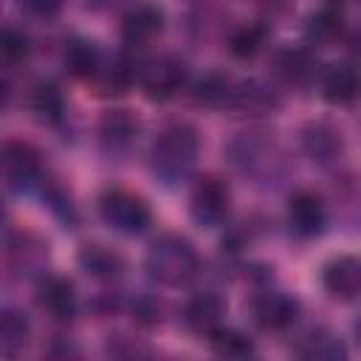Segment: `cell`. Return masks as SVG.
I'll return each mask as SVG.
<instances>
[{
    "instance_id": "1",
    "label": "cell",
    "mask_w": 361,
    "mask_h": 361,
    "mask_svg": "<svg viewBox=\"0 0 361 361\" xmlns=\"http://www.w3.org/2000/svg\"><path fill=\"white\" fill-rule=\"evenodd\" d=\"M200 155V135L186 121L166 124L149 147V169L164 186H178L192 178Z\"/></svg>"
},
{
    "instance_id": "2",
    "label": "cell",
    "mask_w": 361,
    "mask_h": 361,
    "mask_svg": "<svg viewBox=\"0 0 361 361\" xmlns=\"http://www.w3.org/2000/svg\"><path fill=\"white\" fill-rule=\"evenodd\" d=\"M144 268L149 279H155L164 288H180L189 285L200 274V254L192 240L183 234H161L149 243Z\"/></svg>"
},
{
    "instance_id": "3",
    "label": "cell",
    "mask_w": 361,
    "mask_h": 361,
    "mask_svg": "<svg viewBox=\"0 0 361 361\" xmlns=\"http://www.w3.org/2000/svg\"><path fill=\"white\" fill-rule=\"evenodd\" d=\"M99 217L104 220V226H110L118 234L135 237L141 231L149 228L152 223V209L147 203V197H141L138 192L121 189V186H110L99 195Z\"/></svg>"
},
{
    "instance_id": "4",
    "label": "cell",
    "mask_w": 361,
    "mask_h": 361,
    "mask_svg": "<svg viewBox=\"0 0 361 361\" xmlns=\"http://www.w3.org/2000/svg\"><path fill=\"white\" fill-rule=\"evenodd\" d=\"M45 178L42 155L34 144L23 138H8L0 144V180L11 192L37 189Z\"/></svg>"
},
{
    "instance_id": "5",
    "label": "cell",
    "mask_w": 361,
    "mask_h": 361,
    "mask_svg": "<svg viewBox=\"0 0 361 361\" xmlns=\"http://www.w3.org/2000/svg\"><path fill=\"white\" fill-rule=\"evenodd\" d=\"M186 62L175 54H158V56H149L144 62H138L135 68V82L138 87L144 90V96L149 102H169L175 99L183 85H186Z\"/></svg>"
},
{
    "instance_id": "6",
    "label": "cell",
    "mask_w": 361,
    "mask_h": 361,
    "mask_svg": "<svg viewBox=\"0 0 361 361\" xmlns=\"http://www.w3.org/2000/svg\"><path fill=\"white\" fill-rule=\"evenodd\" d=\"M231 192L220 175H203L195 180L189 195V214L200 228H217L228 220Z\"/></svg>"
},
{
    "instance_id": "7",
    "label": "cell",
    "mask_w": 361,
    "mask_h": 361,
    "mask_svg": "<svg viewBox=\"0 0 361 361\" xmlns=\"http://www.w3.org/2000/svg\"><path fill=\"white\" fill-rule=\"evenodd\" d=\"M228 161L251 178H268L276 175L279 166V152L274 147L271 138H265L262 133H240L237 138H231V144L226 147Z\"/></svg>"
},
{
    "instance_id": "8",
    "label": "cell",
    "mask_w": 361,
    "mask_h": 361,
    "mask_svg": "<svg viewBox=\"0 0 361 361\" xmlns=\"http://www.w3.org/2000/svg\"><path fill=\"white\" fill-rule=\"evenodd\" d=\"M299 147L316 166L330 169L344 158V133L333 121L316 118L299 130Z\"/></svg>"
},
{
    "instance_id": "9",
    "label": "cell",
    "mask_w": 361,
    "mask_h": 361,
    "mask_svg": "<svg viewBox=\"0 0 361 361\" xmlns=\"http://www.w3.org/2000/svg\"><path fill=\"white\" fill-rule=\"evenodd\" d=\"M248 313H251V322L259 330L279 333V330H288L299 319V302L285 290H271L268 288V290H259V293L251 296Z\"/></svg>"
},
{
    "instance_id": "10",
    "label": "cell",
    "mask_w": 361,
    "mask_h": 361,
    "mask_svg": "<svg viewBox=\"0 0 361 361\" xmlns=\"http://www.w3.org/2000/svg\"><path fill=\"white\" fill-rule=\"evenodd\" d=\"M288 228L299 240H316L327 228V206L313 189H299L288 200Z\"/></svg>"
},
{
    "instance_id": "11",
    "label": "cell",
    "mask_w": 361,
    "mask_h": 361,
    "mask_svg": "<svg viewBox=\"0 0 361 361\" xmlns=\"http://www.w3.org/2000/svg\"><path fill=\"white\" fill-rule=\"evenodd\" d=\"M48 240H42L34 231H17L6 243V262L17 276L39 279L48 268Z\"/></svg>"
},
{
    "instance_id": "12",
    "label": "cell",
    "mask_w": 361,
    "mask_h": 361,
    "mask_svg": "<svg viewBox=\"0 0 361 361\" xmlns=\"http://www.w3.org/2000/svg\"><path fill=\"white\" fill-rule=\"evenodd\" d=\"M164 8L155 3H133L121 17V42L127 48H144L164 31Z\"/></svg>"
},
{
    "instance_id": "13",
    "label": "cell",
    "mask_w": 361,
    "mask_h": 361,
    "mask_svg": "<svg viewBox=\"0 0 361 361\" xmlns=\"http://www.w3.org/2000/svg\"><path fill=\"white\" fill-rule=\"evenodd\" d=\"M37 302L39 307L56 319V322H71L79 310V296H76V288L68 276L62 274H42L37 279Z\"/></svg>"
},
{
    "instance_id": "14",
    "label": "cell",
    "mask_w": 361,
    "mask_h": 361,
    "mask_svg": "<svg viewBox=\"0 0 361 361\" xmlns=\"http://www.w3.org/2000/svg\"><path fill=\"white\" fill-rule=\"evenodd\" d=\"M271 68L288 85H310L322 73L316 51L305 48V45H285V48H279L271 56Z\"/></svg>"
},
{
    "instance_id": "15",
    "label": "cell",
    "mask_w": 361,
    "mask_h": 361,
    "mask_svg": "<svg viewBox=\"0 0 361 361\" xmlns=\"http://www.w3.org/2000/svg\"><path fill=\"white\" fill-rule=\"evenodd\" d=\"M180 319H183V324L192 333H197V336L206 338L212 330H217L223 324V319H226V302L214 290H197V293H192L183 302Z\"/></svg>"
},
{
    "instance_id": "16",
    "label": "cell",
    "mask_w": 361,
    "mask_h": 361,
    "mask_svg": "<svg viewBox=\"0 0 361 361\" xmlns=\"http://www.w3.org/2000/svg\"><path fill=\"white\" fill-rule=\"evenodd\" d=\"M322 288L338 299V302H353L361 293V262L353 254L333 257L322 268Z\"/></svg>"
},
{
    "instance_id": "17",
    "label": "cell",
    "mask_w": 361,
    "mask_h": 361,
    "mask_svg": "<svg viewBox=\"0 0 361 361\" xmlns=\"http://www.w3.org/2000/svg\"><path fill=\"white\" fill-rule=\"evenodd\" d=\"M135 62L127 54H116V56H104L99 71L87 79L96 96H121L135 85Z\"/></svg>"
},
{
    "instance_id": "18",
    "label": "cell",
    "mask_w": 361,
    "mask_h": 361,
    "mask_svg": "<svg viewBox=\"0 0 361 361\" xmlns=\"http://www.w3.org/2000/svg\"><path fill=\"white\" fill-rule=\"evenodd\" d=\"M138 118L133 110H124V107H113V110H104L102 118H99V141L107 152H127L133 147V141L138 138Z\"/></svg>"
},
{
    "instance_id": "19",
    "label": "cell",
    "mask_w": 361,
    "mask_h": 361,
    "mask_svg": "<svg viewBox=\"0 0 361 361\" xmlns=\"http://www.w3.org/2000/svg\"><path fill=\"white\" fill-rule=\"evenodd\" d=\"M76 262H79V268H82L87 276L102 279V282H116V279H121L124 271H127L124 257H121L118 251L102 245V243H85V245L79 248V254H76Z\"/></svg>"
},
{
    "instance_id": "20",
    "label": "cell",
    "mask_w": 361,
    "mask_h": 361,
    "mask_svg": "<svg viewBox=\"0 0 361 361\" xmlns=\"http://www.w3.org/2000/svg\"><path fill=\"white\" fill-rule=\"evenodd\" d=\"M231 107L243 110L248 116H274L282 107V99L271 85H265L259 79H243L234 85Z\"/></svg>"
},
{
    "instance_id": "21",
    "label": "cell",
    "mask_w": 361,
    "mask_h": 361,
    "mask_svg": "<svg viewBox=\"0 0 361 361\" xmlns=\"http://www.w3.org/2000/svg\"><path fill=\"white\" fill-rule=\"evenodd\" d=\"M319 87L324 102L336 107H347L358 96V73L353 65H327L319 73Z\"/></svg>"
},
{
    "instance_id": "22",
    "label": "cell",
    "mask_w": 361,
    "mask_h": 361,
    "mask_svg": "<svg viewBox=\"0 0 361 361\" xmlns=\"http://www.w3.org/2000/svg\"><path fill=\"white\" fill-rule=\"evenodd\" d=\"M31 341V322L20 307H0V358H17Z\"/></svg>"
},
{
    "instance_id": "23",
    "label": "cell",
    "mask_w": 361,
    "mask_h": 361,
    "mask_svg": "<svg viewBox=\"0 0 361 361\" xmlns=\"http://www.w3.org/2000/svg\"><path fill=\"white\" fill-rule=\"evenodd\" d=\"M102 59H104V51L99 48L96 39H87V37H73V39L65 45V51H62V65H65V71H68L73 79H85V82L99 71Z\"/></svg>"
},
{
    "instance_id": "24",
    "label": "cell",
    "mask_w": 361,
    "mask_h": 361,
    "mask_svg": "<svg viewBox=\"0 0 361 361\" xmlns=\"http://www.w3.org/2000/svg\"><path fill=\"white\" fill-rule=\"evenodd\" d=\"M347 31V20H344V11L338 6H324L319 8L316 14H310L307 25H305V37L310 45H336Z\"/></svg>"
},
{
    "instance_id": "25",
    "label": "cell",
    "mask_w": 361,
    "mask_h": 361,
    "mask_svg": "<svg viewBox=\"0 0 361 361\" xmlns=\"http://www.w3.org/2000/svg\"><path fill=\"white\" fill-rule=\"evenodd\" d=\"M234 85H237V79H231L228 73H220V71L203 73V76L195 82V99H197V104L214 107V110L231 107Z\"/></svg>"
},
{
    "instance_id": "26",
    "label": "cell",
    "mask_w": 361,
    "mask_h": 361,
    "mask_svg": "<svg viewBox=\"0 0 361 361\" xmlns=\"http://www.w3.org/2000/svg\"><path fill=\"white\" fill-rule=\"evenodd\" d=\"M293 353L302 355V358H310V361H344V358H347L344 341H341L336 333L324 330V327L307 333V336L302 338V344H299Z\"/></svg>"
},
{
    "instance_id": "27",
    "label": "cell",
    "mask_w": 361,
    "mask_h": 361,
    "mask_svg": "<svg viewBox=\"0 0 361 361\" xmlns=\"http://www.w3.org/2000/svg\"><path fill=\"white\" fill-rule=\"evenodd\" d=\"M31 110L37 113L39 121L56 127L65 118V96L54 82H39L31 90Z\"/></svg>"
},
{
    "instance_id": "28",
    "label": "cell",
    "mask_w": 361,
    "mask_h": 361,
    "mask_svg": "<svg viewBox=\"0 0 361 361\" xmlns=\"http://www.w3.org/2000/svg\"><path fill=\"white\" fill-rule=\"evenodd\" d=\"M206 341L212 344V350L217 353V355H223V358H248V355H254V341L245 336V333H240V330H231V327H226V324H220L217 330H212L209 336H206Z\"/></svg>"
},
{
    "instance_id": "29",
    "label": "cell",
    "mask_w": 361,
    "mask_h": 361,
    "mask_svg": "<svg viewBox=\"0 0 361 361\" xmlns=\"http://www.w3.org/2000/svg\"><path fill=\"white\" fill-rule=\"evenodd\" d=\"M39 192H42V197H45V203H48V209L54 212V217L56 220H62L65 226H76V220H79V212H76V203H73V197H71V192L59 183V180H54V178H42V183L37 186Z\"/></svg>"
},
{
    "instance_id": "30",
    "label": "cell",
    "mask_w": 361,
    "mask_h": 361,
    "mask_svg": "<svg viewBox=\"0 0 361 361\" xmlns=\"http://www.w3.org/2000/svg\"><path fill=\"white\" fill-rule=\"evenodd\" d=\"M265 39H268V28L262 23H245V25H240V28L231 31L228 51L237 59H251V56H257L262 51Z\"/></svg>"
},
{
    "instance_id": "31",
    "label": "cell",
    "mask_w": 361,
    "mask_h": 361,
    "mask_svg": "<svg viewBox=\"0 0 361 361\" xmlns=\"http://www.w3.org/2000/svg\"><path fill=\"white\" fill-rule=\"evenodd\" d=\"M31 51V39L25 31L14 28V25H0V59L3 62H23Z\"/></svg>"
},
{
    "instance_id": "32",
    "label": "cell",
    "mask_w": 361,
    "mask_h": 361,
    "mask_svg": "<svg viewBox=\"0 0 361 361\" xmlns=\"http://www.w3.org/2000/svg\"><path fill=\"white\" fill-rule=\"evenodd\" d=\"M133 319L138 324H144V327H155L164 319V305L158 299H152V296H138L133 302Z\"/></svg>"
},
{
    "instance_id": "33",
    "label": "cell",
    "mask_w": 361,
    "mask_h": 361,
    "mask_svg": "<svg viewBox=\"0 0 361 361\" xmlns=\"http://www.w3.org/2000/svg\"><path fill=\"white\" fill-rule=\"evenodd\" d=\"M107 353L110 355H118V358H135V355H147L149 347H141L135 338H127V336H110L107 341Z\"/></svg>"
},
{
    "instance_id": "34",
    "label": "cell",
    "mask_w": 361,
    "mask_h": 361,
    "mask_svg": "<svg viewBox=\"0 0 361 361\" xmlns=\"http://www.w3.org/2000/svg\"><path fill=\"white\" fill-rule=\"evenodd\" d=\"M17 3L28 17H39V20L59 14V8L65 6V0H17Z\"/></svg>"
},
{
    "instance_id": "35",
    "label": "cell",
    "mask_w": 361,
    "mask_h": 361,
    "mask_svg": "<svg viewBox=\"0 0 361 361\" xmlns=\"http://www.w3.org/2000/svg\"><path fill=\"white\" fill-rule=\"evenodd\" d=\"M135 0H87L90 8L96 11H116V8H130Z\"/></svg>"
},
{
    "instance_id": "36",
    "label": "cell",
    "mask_w": 361,
    "mask_h": 361,
    "mask_svg": "<svg viewBox=\"0 0 361 361\" xmlns=\"http://www.w3.org/2000/svg\"><path fill=\"white\" fill-rule=\"evenodd\" d=\"M330 3H333V6H338V3H347V0H330Z\"/></svg>"
},
{
    "instance_id": "37",
    "label": "cell",
    "mask_w": 361,
    "mask_h": 361,
    "mask_svg": "<svg viewBox=\"0 0 361 361\" xmlns=\"http://www.w3.org/2000/svg\"><path fill=\"white\" fill-rule=\"evenodd\" d=\"M0 226H3V209H0Z\"/></svg>"
}]
</instances>
